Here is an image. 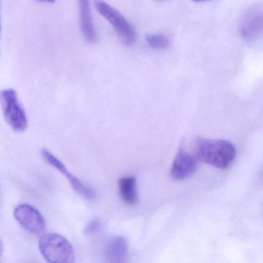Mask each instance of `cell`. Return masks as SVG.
Returning <instances> with one entry per match:
<instances>
[{
    "mask_svg": "<svg viewBox=\"0 0 263 263\" xmlns=\"http://www.w3.org/2000/svg\"><path fill=\"white\" fill-rule=\"evenodd\" d=\"M195 155L199 161L226 169L235 159L236 151L232 143L221 139H197Z\"/></svg>",
    "mask_w": 263,
    "mask_h": 263,
    "instance_id": "1",
    "label": "cell"
},
{
    "mask_svg": "<svg viewBox=\"0 0 263 263\" xmlns=\"http://www.w3.org/2000/svg\"><path fill=\"white\" fill-rule=\"evenodd\" d=\"M38 246L43 257L48 262L72 263L74 260L73 246L59 234H45L40 238Z\"/></svg>",
    "mask_w": 263,
    "mask_h": 263,
    "instance_id": "2",
    "label": "cell"
},
{
    "mask_svg": "<svg viewBox=\"0 0 263 263\" xmlns=\"http://www.w3.org/2000/svg\"><path fill=\"white\" fill-rule=\"evenodd\" d=\"M93 4L98 13L111 24L121 42L127 47L133 46L136 42V31L127 19L104 0H95Z\"/></svg>",
    "mask_w": 263,
    "mask_h": 263,
    "instance_id": "3",
    "label": "cell"
},
{
    "mask_svg": "<svg viewBox=\"0 0 263 263\" xmlns=\"http://www.w3.org/2000/svg\"><path fill=\"white\" fill-rule=\"evenodd\" d=\"M0 106L6 121L13 130L20 133L26 130L28 119L16 90L10 88L0 91Z\"/></svg>",
    "mask_w": 263,
    "mask_h": 263,
    "instance_id": "4",
    "label": "cell"
},
{
    "mask_svg": "<svg viewBox=\"0 0 263 263\" xmlns=\"http://www.w3.org/2000/svg\"><path fill=\"white\" fill-rule=\"evenodd\" d=\"M43 158L52 167H54L57 170L59 171L62 175L67 178L70 182V185L73 187L75 192H78L81 196L84 197L87 200H95L96 198L97 194L93 189L90 187V186L83 183L81 180L78 179L76 176L72 175L68 170H67L66 166L64 165L62 161H60L56 156L53 155L51 152H49L47 149L43 148L41 151Z\"/></svg>",
    "mask_w": 263,
    "mask_h": 263,
    "instance_id": "5",
    "label": "cell"
},
{
    "mask_svg": "<svg viewBox=\"0 0 263 263\" xmlns=\"http://www.w3.org/2000/svg\"><path fill=\"white\" fill-rule=\"evenodd\" d=\"M13 215L16 221L30 233L39 235L45 229L44 217L36 208L30 204H20L15 209Z\"/></svg>",
    "mask_w": 263,
    "mask_h": 263,
    "instance_id": "6",
    "label": "cell"
},
{
    "mask_svg": "<svg viewBox=\"0 0 263 263\" xmlns=\"http://www.w3.org/2000/svg\"><path fill=\"white\" fill-rule=\"evenodd\" d=\"M199 160L194 154L181 149L175 157L171 168V175L177 181H183L190 178L196 172Z\"/></svg>",
    "mask_w": 263,
    "mask_h": 263,
    "instance_id": "7",
    "label": "cell"
},
{
    "mask_svg": "<svg viewBox=\"0 0 263 263\" xmlns=\"http://www.w3.org/2000/svg\"><path fill=\"white\" fill-rule=\"evenodd\" d=\"M262 11L261 7H252L245 15L240 27V35L246 41H254L262 32Z\"/></svg>",
    "mask_w": 263,
    "mask_h": 263,
    "instance_id": "8",
    "label": "cell"
},
{
    "mask_svg": "<svg viewBox=\"0 0 263 263\" xmlns=\"http://www.w3.org/2000/svg\"><path fill=\"white\" fill-rule=\"evenodd\" d=\"M80 10V25L83 36L90 43L96 41V33L93 27L90 0H78Z\"/></svg>",
    "mask_w": 263,
    "mask_h": 263,
    "instance_id": "9",
    "label": "cell"
},
{
    "mask_svg": "<svg viewBox=\"0 0 263 263\" xmlns=\"http://www.w3.org/2000/svg\"><path fill=\"white\" fill-rule=\"evenodd\" d=\"M128 257V245L122 236L112 238L105 251L106 260L109 262L122 263L127 261Z\"/></svg>",
    "mask_w": 263,
    "mask_h": 263,
    "instance_id": "10",
    "label": "cell"
},
{
    "mask_svg": "<svg viewBox=\"0 0 263 263\" xmlns=\"http://www.w3.org/2000/svg\"><path fill=\"white\" fill-rule=\"evenodd\" d=\"M120 195L123 201L130 206H135L138 202L136 178L133 176L124 177L119 180Z\"/></svg>",
    "mask_w": 263,
    "mask_h": 263,
    "instance_id": "11",
    "label": "cell"
},
{
    "mask_svg": "<svg viewBox=\"0 0 263 263\" xmlns=\"http://www.w3.org/2000/svg\"><path fill=\"white\" fill-rule=\"evenodd\" d=\"M146 41L149 47L156 50H164L170 45V41L166 35L162 33L157 34H147L146 36Z\"/></svg>",
    "mask_w": 263,
    "mask_h": 263,
    "instance_id": "12",
    "label": "cell"
},
{
    "mask_svg": "<svg viewBox=\"0 0 263 263\" xmlns=\"http://www.w3.org/2000/svg\"><path fill=\"white\" fill-rule=\"evenodd\" d=\"M100 224L98 221H92L87 224V227H86L85 229V233L87 234V235H90V234H93V232H96L98 230V228H99Z\"/></svg>",
    "mask_w": 263,
    "mask_h": 263,
    "instance_id": "13",
    "label": "cell"
},
{
    "mask_svg": "<svg viewBox=\"0 0 263 263\" xmlns=\"http://www.w3.org/2000/svg\"><path fill=\"white\" fill-rule=\"evenodd\" d=\"M3 252H4V244H3L2 239L0 238V256L2 255Z\"/></svg>",
    "mask_w": 263,
    "mask_h": 263,
    "instance_id": "14",
    "label": "cell"
},
{
    "mask_svg": "<svg viewBox=\"0 0 263 263\" xmlns=\"http://www.w3.org/2000/svg\"><path fill=\"white\" fill-rule=\"evenodd\" d=\"M39 2H47L49 4H54L56 2V0H37Z\"/></svg>",
    "mask_w": 263,
    "mask_h": 263,
    "instance_id": "15",
    "label": "cell"
},
{
    "mask_svg": "<svg viewBox=\"0 0 263 263\" xmlns=\"http://www.w3.org/2000/svg\"><path fill=\"white\" fill-rule=\"evenodd\" d=\"M1 29H2V25H1V0H0V37H1Z\"/></svg>",
    "mask_w": 263,
    "mask_h": 263,
    "instance_id": "16",
    "label": "cell"
},
{
    "mask_svg": "<svg viewBox=\"0 0 263 263\" xmlns=\"http://www.w3.org/2000/svg\"><path fill=\"white\" fill-rule=\"evenodd\" d=\"M193 2H204V1H209V0H192Z\"/></svg>",
    "mask_w": 263,
    "mask_h": 263,
    "instance_id": "17",
    "label": "cell"
}]
</instances>
